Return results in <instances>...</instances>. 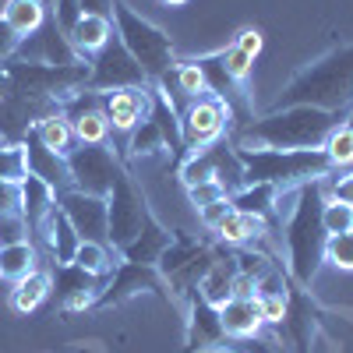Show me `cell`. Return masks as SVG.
<instances>
[{
    "mask_svg": "<svg viewBox=\"0 0 353 353\" xmlns=\"http://www.w3.org/2000/svg\"><path fill=\"white\" fill-rule=\"evenodd\" d=\"M350 113H329L314 106H283L230 131L233 149H321Z\"/></svg>",
    "mask_w": 353,
    "mask_h": 353,
    "instance_id": "cell-1",
    "label": "cell"
},
{
    "mask_svg": "<svg viewBox=\"0 0 353 353\" xmlns=\"http://www.w3.org/2000/svg\"><path fill=\"white\" fill-rule=\"evenodd\" d=\"M283 106H314L329 113H350L353 110V43L329 50L325 57H318L314 64L301 68L293 74L272 110Z\"/></svg>",
    "mask_w": 353,
    "mask_h": 353,
    "instance_id": "cell-2",
    "label": "cell"
},
{
    "mask_svg": "<svg viewBox=\"0 0 353 353\" xmlns=\"http://www.w3.org/2000/svg\"><path fill=\"white\" fill-rule=\"evenodd\" d=\"M321 205H325V181H307L293 191L286 219V254H290V279L297 286H311L321 261H325L329 233L321 226Z\"/></svg>",
    "mask_w": 353,
    "mask_h": 353,
    "instance_id": "cell-3",
    "label": "cell"
},
{
    "mask_svg": "<svg viewBox=\"0 0 353 353\" xmlns=\"http://www.w3.org/2000/svg\"><path fill=\"white\" fill-rule=\"evenodd\" d=\"M237 156L244 163V184H276L279 194L336 170L325 149H237Z\"/></svg>",
    "mask_w": 353,
    "mask_h": 353,
    "instance_id": "cell-4",
    "label": "cell"
},
{
    "mask_svg": "<svg viewBox=\"0 0 353 353\" xmlns=\"http://www.w3.org/2000/svg\"><path fill=\"white\" fill-rule=\"evenodd\" d=\"M113 21H117V39H121L128 46V53L141 64L149 85H159L166 74H173L176 50H173V39L159 25L141 18L131 4H124V0H113Z\"/></svg>",
    "mask_w": 353,
    "mask_h": 353,
    "instance_id": "cell-5",
    "label": "cell"
},
{
    "mask_svg": "<svg viewBox=\"0 0 353 353\" xmlns=\"http://www.w3.org/2000/svg\"><path fill=\"white\" fill-rule=\"evenodd\" d=\"M68 173H71V188L96 194V198H110L113 184L128 173L121 156L110 145H74L68 156Z\"/></svg>",
    "mask_w": 353,
    "mask_h": 353,
    "instance_id": "cell-6",
    "label": "cell"
},
{
    "mask_svg": "<svg viewBox=\"0 0 353 353\" xmlns=\"http://www.w3.org/2000/svg\"><path fill=\"white\" fill-rule=\"evenodd\" d=\"M145 219H149V201H145V194L131 181V173H124L106 198V241H110V248L121 254L141 233Z\"/></svg>",
    "mask_w": 353,
    "mask_h": 353,
    "instance_id": "cell-7",
    "label": "cell"
},
{
    "mask_svg": "<svg viewBox=\"0 0 353 353\" xmlns=\"http://www.w3.org/2000/svg\"><path fill=\"white\" fill-rule=\"evenodd\" d=\"M176 173H181L184 188H194V184H205V181H219L230 194L244 188V163H241L237 149L223 138L216 145H209V149L191 152L181 166H176Z\"/></svg>",
    "mask_w": 353,
    "mask_h": 353,
    "instance_id": "cell-8",
    "label": "cell"
},
{
    "mask_svg": "<svg viewBox=\"0 0 353 353\" xmlns=\"http://www.w3.org/2000/svg\"><path fill=\"white\" fill-rule=\"evenodd\" d=\"M233 131V113L223 99L216 96H201V99H191L184 110H181V141H184V159L191 152H201L216 145L223 134Z\"/></svg>",
    "mask_w": 353,
    "mask_h": 353,
    "instance_id": "cell-9",
    "label": "cell"
},
{
    "mask_svg": "<svg viewBox=\"0 0 353 353\" xmlns=\"http://www.w3.org/2000/svg\"><path fill=\"white\" fill-rule=\"evenodd\" d=\"M149 78H145L141 64L128 53V46L121 39H110L96 57H88V92H113V88H145Z\"/></svg>",
    "mask_w": 353,
    "mask_h": 353,
    "instance_id": "cell-10",
    "label": "cell"
},
{
    "mask_svg": "<svg viewBox=\"0 0 353 353\" xmlns=\"http://www.w3.org/2000/svg\"><path fill=\"white\" fill-rule=\"evenodd\" d=\"M156 293L159 301H170V290H166V279L159 276V269L156 265H134V261H117V269H113V276H110V283H106V290L99 293V301L92 304L96 311H103V307H121V304H128L131 297H138V293Z\"/></svg>",
    "mask_w": 353,
    "mask_h": 353,
    "instance_id": "cell-11",
    "label": "cell"
},
{
    "mask_svg": "<svg viewBox=\"0 0 353 353\" xmlns=\"http://www.w3.org/2000/svg\"><path fill=\"white\" fill-rule=\"evenodd\" d=\"M329 318L332 314L311 297L307 286H297L293 279L286 283V318H283L279 329H286V336L293 339V350H297V353H311L314 332L325 329Z\"/></svg>",
    "mask_w": 353,
    "mask_h": 353,
    "instance_id": "cell-12",
    "label": "cell"
},
{
    "mask_svg": "<svg viewBox=\"0 0 353 353\" xmlns=\"http://www.w3.org/2000/svg\"><path fill=\"white\" fill-rule=\"evenodd\" d=\"M14 61L25 64H50V68H68V64H81V57L74 53V46L68 43V36L61 32L53 14H46V21L36 28L32 36H25L18 43Z\"/></svg>",
    "mask_w": 353,
    "mask_h": 353,
    "instance_id": "cell-13",
    "label": "cell"
},
{
    "mask_svg": "<svg viewBox=\"0 0 353 353\" xmlns=\"http://www.w3.org/2000/svg\"><path fill=\"white\" fill-rule=\"evenodd\" d=\"M57 209L71 219V226H74V233H78L81 241L110 244L106 241V198L64 188V191H57Z\"/></svg>",
    "mask_w": 353,
    "mask_h": 353,
    "instance_id": "cell-14",
    "label": "cell"
},
{
    "mask_svg": "<svg viewBox=\"0 0 353 353\" xmlns=\"http://www.w3.org/2000/svg\"><path fill=\"white\" fill-rule=\"evenodd\" d=\"M113 272H85L78 265H57V307L61 311H92L99 293L106 290Z\"/></svg>",
    "mask_w": 353,
    "mask_h": 353,
    "instance_id": "cell-15",
    "label": "cell"
},
{
    "mask_svg": "<svg viewBox=\"0 0 353 353\" xmlns=\"http://www.w3.org/2000/svg\"><path fill=\"white\" fill-rule=\"evenodd\" d=\"M103 113L113 131L131 134L141 121H149L152 113V85L145 88H113V92H99Z\"/></svg>",
    "mask_w": 353,
    "mask_h": 353,
    "instance_id": "cell-16",
    "label": "cell"
},
{
    "mask_svg": "<svg viewBox=\"0 0 353 353\" xmlns=\"http://www.w3.org/2000/svg\"><path fill=\"white\" fill-rule=\"evenodd\" d=\"M223 343H226V332L219 321V307H212L194 290L188 297V346H184V353H219Z\"/></svg>",
    "mask_w": 353,
    "mask_h": 353,
    "instance_id": "cell-17",
    "label": "cell"
},
{
    "mask_svg": "<svg viewBox=\"0 0 353 353\" xmlns=\"http://www.w3.org/2000/svg\"><path fill=\"white\" fill-rule=\"evenodd\" d=\"M25 156H28V173L39 176V181H46L53 191L71 188L68 159H64V156H57V152H50V149H46V145H43L32 131L25 134Z\"/></svg>",
    "mask_w": 353,
    "mask_h": 353,
    "instance_id": "cell-18",
    "label": "cell"
},
{
    "mask_svg": "<svg viewBox=\"0 0 353 353\" xmlns=\"http://www.w3.org/2000/svg\"><path fill=\"white\" fill-rule=\"evenodd\" d=\"M18 188H21V216H25L28 233H43L50 212L57 209V191H53L46 181L32 176V173H28Z\"/></svg>",
    "mask_w": 353,
    "mask_h": 353,
    "instance_id": "cell-19",
    "label": "cell"
},
{
    "mask_svg": "<svg viewBox=\"0 0 353 353\" xmlns=\"http://www.w3.org/2000/svg\"><path fill=\"white\" fill-rule=\"evenodd\" d=\"M219 321H223V332L233 336V339H251L265 329V318H261V307L258 301H244V297H230L223 307H219Z\"/></svg>",
    "mask_w": 353,
    "mask_h": 353,
    "instance_id": "cell-20",
    "label": "cell"
},
{
    "mask_svg": "<svg viewBox=\"0 0 353 353\" xmlns=\"http://www.w3.org/2000/svg\"><path fill=\"white\" fill-rule=\"evenodd\" d=\"M269 233H272V230H269V223H265V219L233 209V212L223 219V226L216 230V237H219V244H226V248H258L265 237H269Z\"/></svg>",
    "mask_w": 353,
    "mask_h": 353,
    "instance_id": "cell-21",
    "label": "cell"
},
{
    "mask_svg": "<svg viewBox=\"0 0 353 353\" xmlns=\"http://www.w3.org/2000/svg\"><path fill=\"white\" fill-rule=\"evenodd\" d=\"M230 205L237 212L258 216L269 223V230L276 226V212H279V188L276 184H244L241 191L230 194Z\"/></svg>",
    "mask_w": 353,
    "mask_h": 353,
    "instance_id": "cell-22",
    "label": "cell"
},
{
    "mask_svg": "<svg viewBox=\"0 0 353 353\" xmlns=\"http://www.w3.org/2000/svg\"><path fill=\"white\" fill-rule=\"evenodd\" d=\"M170 237L173 233L149 212V219H145V226H141V233L138 237L121 251V258L124 261H134V265H156L159 261V254L166 251V244H170Z\"/></svg>",
    "mask_w": 353,
    "mask_h": 353,
    "instance_id": "cell-23",
    "label": "cell"
},
{
    "mask_svg": "<svg viewBox=\"0 0 353 353\" xmlns=\"http://www.w3.org/2000/svg\"><path fill=\"white\" fill-rule=\"evenodd\" d=\"M209 248V241H194L191 233H184V230H176L173 237H170V244H166V251L159 254V261H156V269H159V276L163 279H173L181 269H188V265Z\"/></svg>",
    "mask_w": 353,
    "mask_h": 353,
    "instance_id": "cell-24",
    "label": "cell"
},
{
    "mask_svg": "<svg viewBox=\"0 0 353 353\" xmlns=\"http://www.w3.org/2000/svg\"><path fill=\"white\" fill-rule=\"evenodd\" d=\"M43 237L50 241V251H53L57 265H71V261H74V251H78L81 237L74 233L71 219H68L61 209L50 212V219H46V226H43Z\"/></svg>",
    "mask_w": 353,
    "mask_h": 353,
    "instance_id": "cell-25",
    "label": "cell"
},
{
    "mask_svg": "<svg viewBox=\"0 0 353 353\" xmlns=\"http://www.w3.org/2000/svg\"><path fill=\"white\" fill-rule=\"evenodd\" d=\"M53 286V279H50V272H43V269H32L28 276H21V279H14V290H11V307L18 311V314H32L46 297H50V290Z\"/></svg>",
    "mask_w": 353,
    "mask_h": 353,
    "instance_id": "cell-26",
    "label": "cell"
},
{
    "mask_svg": "<svg viewBox=\"0 0 353 353\" xmlns=\"http://www.w3.org/2000/svg\"><path fill=\"white\" fill-rule=\"evenodd\" d=\"M32 134L46 145L50 152H57V156H71V149L78 145V138H74V128H71V121L64 113H50V117H43V121L32 128Z\"/></svg>",
    "mask_w": 353,
    "mask_h": 353,
    "instance_id": "cell-27",
    "label": "cell"
},
{
    "mask_svg": "<svg viewBox=\"0 0 353 353\" xmlns=\"http://www.w3.org/2000/svg\"><path fill=\"white\" fill-rule=\"evenodd\" d=\"M110 39H113V21H106V18H81L74 25V32L68 36V43L74 46L78 57H96Z\"/></svg>",
    "mask_w": 353,
    "mask_h": 353,
    "instance_id": "cell-28",
    "label": "cell"
},
{
    "mask_svg": "<svg viewBox=\"0 0 353 353\" xmlns=\"http://www.w3.org/2000/svg\"><path fill=\"white\" fill-rule=\"evenodd\" d=\"M124 159L128 163H138V159H149V156H159V152H170L166 149V138L159 131V124L152 121V113H149V121H141L131 134H128V145H124Z\"/></svg>",
    "mask_w": 353,
    "mask_h": 353,
    "instance_id": "cell-29",
    "label": "cell"
},
{
    "mask_svg": "<svg viewBox=\"0 0 353 353\" xmlns=\"http://www.w3.org/2000/svg\"><path fill=\"white\" fill-rule=\"evenodd\" d=\"M0 18H4L14 32L25 39V36H32L36 28L46 21V0H8Z\"/></svg>",
    "mask_w": 353,
    "mask_h": 353,
    "instance_id": "cell-30",
    "label": "cell"
},
{
    "mask_svg": "<svg viewBox=\"0 0 353 353\" xmlns=\"http://www.w3.org/2000/svg\"><path fill=\"white\" fill-rule=\"evenodd\" d=\"M36 269V248L28 241L0 244V276L4 279H21Z\"/></svg>",
    "mask_w": 353,
    "mask_h": 353,
    "instance_id": "cell-31",
    "label": "cell"
},
{
    "mask_svg": "<svg viewBox=\"0 0 353 353\" xmlns=\"http://www.w3.org/2000/svg\"><path fill=\"white\" fill-rule=\"evenodd\" d=\"M74 265L85 272H113L117 269V251L110 244H92V241H81L74 251Z\"/></svg>",
    "mask_w": 353,
    "mask_h": 353,
    "instance_id": "cell-32",
    "label": "cell"
},
{
    "mask_svg": "<svg viewBox=\"0 0 353 353\" xmlns=\"http://www.w3.org/2000/svg\"><path fill=\"white\" fill-rule=\"evenodd\" d=\"M28 176V156L25 141H0V181L21 184Z\"/></svg>",
    "mask_w": 353,
    "mask_h": 353,
    "instance_id": "cell-33",
    "label": "cell"
},
{
    "mask_svg": "<svg viewBox=\"0 0 353 353\" xmlns=\"http://www.w3.org/2000/svg\"><path fill=\"white\" fill-rule=\"evenodd\" d=\"M321 149H325V156L332 159V166L339 170V166H350L353 163V110H350V117L346 121L329 134V141L321 145Z\"/></svg>",
    "mask_w": 353,
    "mask_h": 353,
    "instance_id": "cell-34",
    "label": "cell"
},
{
    "mask_svg": "<svg viewBox=\"0 0 353 353\" xmlns=\"http://www.w3.org/2000/svg\"><path fill=\"white\" fill-rule=\"evenodd\" d=\"M173 85L181 88L184 99L209 96V85H205V74H201V68L194 64V57H188V61H176V68H173Z\"/></svg>",
    "mask_w": 353,
    "mask_h": 353,
    "instance_id": "cell-35",
    "label": "cell"
},
{
    "mask_svg": "<svg viewBox=\"0 0 353 353\" xmlns=\"http://www.w3.org/2000/svg\"><path fill=\"white\" fill-rule=\"evenodd\" d=\"M325 261H332L343 272H353V230L332 233V237L325 241Z\"/></svg>",
    "mask_w": 353,
    "mask_h": 353,
    "instance_id": "cell-36",
    "label": "cell"
},
{
    "mask_svg": "<svg viewBox=\"0 0 353 353\" xmlns=\"http://www.w3.org/2000/svg\"><path fill=\"white\" fill-rule=\"evenodd\" d=\"M321 226H325L329 237H332V233L353 230V209H350V205H339V201H325V205H321Z\"/></svg>",
    "mask_w": 353,
    "mask_h": 353,
    "instance_id": "cell-37",
    "label": "cell"
},
{
    "mask_svg": "<svg viewBox=\"0 0 353 353\" xmlns=\"http://www.w3.org/2000/svg\"><path fill=\"white\" fill-rule=\"evenodd\" d=\"M219 53H223V68L230 71V78H233V81H241V85H248V78H251V64H254L251 57H248V53H241L233 43H230V46H223Z\"/></svg>",
    "mask_w": 353,
    "mask_h": 353,
    "instance_id": "cell-38",
    "label": "cell"
},
{
    "mask_svg": "<svg viewBox=\"0 0 353 353\" xmlns=\"http://www.w3.org/2000/svg\"><path fill=\"white\" fill-rule=\"evenodd\" d=\"M258 307H261V318H265V325H283V318H286V290L279 293H258Z\"/></svg>",
    "mask_w": 353,
    "mask_h": 353,
    "instance_id": "cell-39",
    "label": "cell"
},
{
    "mask_svg": "<svg viewBox=\"0 0 353 353\" xmlns=\"http://www.w3.org/2000/svg\"><path fill=\"white\" fill-rule=\"evenodd\" d=\"M188 198H191L194 209H201V205H212V201H219V198H230V191H226L219 181H205V184L188 188Z\"/></svg>",
    "mask_w": 353,
    "mask_h": 353,
    "instance_id": "cell-40",
    "label": "cell"
},
{
    "mask_svg": "<svg viewBox=\"0 0 353 353\" xmlns=\"http://www.w3.org/2000/svg\"><path fill=\"white\" fill-rule=\"evenodd\" d=\"M53 18H57V25H61V32L71 36V32H74V25L81 21L78 0H53Z\"/></svg>",
    "mask_w": 353,
    "mask_h": 353,
    "instance_id": "cell-41",
    "label": "cell"
},
{
    "mask_svg": "<svg viewBox=\"0 0 353 353\" xmlns=\"http://www.w3.org/2000/svg\"><path fill=\"white\" fill-rule=\"evenodd\" d=\"M230 212H233L230 198H219V201H212V205H201V209H198V219H201V226H205V230H212V233H216Z\"/></svg>",
    "mask_w": 353,
    "mask_h": 353,
    "instance_id": "cell-42",
    "label": "cell"
},
{
    "mask_svg": "<svg viewBox=\"0 0 353 353\" xmlns=\"http://www.w3.org/2000/svg\"><path fill=\"white\" fill-rule=\"evenodd\" d=\"M21 216V188L0 181V219H14Z\"/></svg>",
    "mask_w": 353,
    "mask_h": 353,
    "instance_id": "cell-43",
    "label": "cell"
},
{
    "mask_svg": "<svg viewBox=\"0 0 353 353\" xmlns=\"http://www.w3.org/2000/svg\"><path fill=\"white\" fill-rule=\"evenodd\" d=\"M233 46H237L241 53H248L251 61H254V57L261 53V32H258V28H241L237 39H233Z\"/></svg>",
    "mask_w": 353,
    "mask_h": 353,
    "instance_id": "cell-44",
    "label": "cell"
},
{
    "mask_svg": "<svg viewBox=\"0 0 353 353\" xmlns=\"http://www.w3.org/2000/svg\"><path fill=\"white\" fill-rule=\"evenodd\" d=\"M329 194H332V201H339V205H350V209H353V173H343V176H336V181L329 184Z\"/></svg>",
    "mask_w": 353,
    "mask_h": 353,
    "instance_id": "cell-45",
    "label": "cell"
},
{
    "mask_svg": "<svg viewBox=\"0 0 353 353\" xmlns=\"http://www.w3.org/2000/svg\"><path fill=\"white\" fill-rule=\"evenodd\" d=\"M18 43H21V36L0 18V61H11V57L18 53Z\"/></svg>",
    "mask_w": 353,
    "mask_h": 353,
    "instance_id": "cell-46",
    "label": "cell"
},
{
    "mask_svg": "<svg viewBox=\"0 0 353 353\" xmlns=\"http://www.w3.org/2000/svg\"><path fill=\"white\" fill-rule=\"evenodd\" d=\"M81 18H106L113 21V0H78Z\"/></svg>",
    "mask_w": 353,
    "mask_h": 353,
    "instance_id": "cell-47",
    "label": "cell"
},
{
    "mask_svg": "<svg viewBox=\"0 0 353 353\" xmlns=\"http://www.w3.org/2000/svg\"><path fill=\"white\" fill-rule=\"evenodd\" d=\"M230 290H233V297L251 301L254 293H258V279H254V276H248V272H237V276H233V283H230Z\"/></svg>",
    "mask_w": 353,
    "mask_h": 353,
    "instance_id": "cell-48",
    "label": "cell"
},
{
    "mask_svg": "<svg viewBox=\"0 0 353 353\" xmlns=\"http://www.w3.org/2000/svg\"><path fill=\"white\" fill-rule=\"evenodd\" d=\"M163 4H166V8H184L188 0H163Z\"/></svg>",
    "mask_w": 353,
    "mask_h": 353,
    "instance_id": "cell-49",
    "label": "cell"
}]
</instances>
